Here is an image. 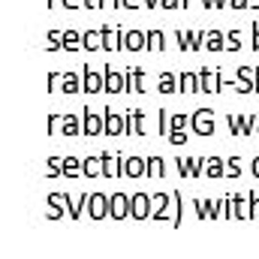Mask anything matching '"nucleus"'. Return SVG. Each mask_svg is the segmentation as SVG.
<instances>
[{
  "label": "nucleus",
  "instance_id": "nucleus-15",
  "mask_svg": "<svg viewBox=\"0 0 259 259\" xmlns=\"http://www.w3.org/2000/svg\"><path fill=\"white\" fill-rule=\"evenodd\" d=\"M127 172L133 175V172H142V163H133V160H127Z\"/></svg>",
  "mask_w": 259,
  "mask_h": 259
},
{
  "label": "nucleus",
  "instance_id": "nucleus-17",
  "mask_svg": "<svg viewBox=\"0 0 259 259\" xmlns=\"http://www.w3.org/2000/svg\"><path fill=\"white\" fill-rule=\"evenodd\" d=\"M163 42H160V33H151V49H160Z\"/></svg>",
  "mask_w": 259,
  "mask_h": 259
},
{
  "label": "nucleus",
  "instance_id": "nucleus-20",
  "mask_svg": "<svg viewBox=\"0 0 259 259\" xmlns=\"http://www.w3.org/2000/svg\"><path fill=\"white\" fill-rule=\"evenodd\" d=\"M124 3H127V6H136V3H139V0H124Z\"/></svg>",
  "mask_w": 259,
  "mask_h": 259
},
{
  "label": "nucleus",
  "instance_id": "nucleus-5",
  "mask_svg": "<svg viewBox=\"0 0 259 259\" xmlns=\"http://www.w3.org/2000/svg\"><path fill=\"white\" fill-rule=\"evenodd\" d=\"M172 84H175V78H172V75H163V78H160V91H163V94H172V91H175Z\"/></svg>",
  "mask_w": 259,
  "mask_h": 259
},
{
  "label": "nucleus",
  "instance_id": "nucleus-22",
  "mask_svg": "<svg viewBox=\"0 0 259 259\" xmlns=\"http://www.w3.org/2000/svg\"><path fill=\"white\" fill-rule=\"evenodd\" d=\"M253 172H256V175H259V163H256V169H253Z\"/></svg>",
  "mask_w": 259,
  "mask_h": 259
},
{
  "label": "nucleus",
  "instance_id": "nucleus-12",
  "mask_svg": "<svg viewBox=\"0 0 259 259\" xmlns=\"http://www.w3.org/2000/svg\"><path fill=\"white\" fill-rule=\"evenodd\" d=\"M127 46H130V49H142V36H139V33H130Z\"/></svg>",
  "mask_w": 259,
  "mask_h": 259
},
{
  "label": "nucleus",
  "instance_id": "nucleus-8",
  "mask_svg": "<svg viewBox=\"0 0 259 259\" xmlns=\"http://www.w3.org/2000/svg\"><path fill=\"white\" fill-rule=\"evenodd\" d=\"M75 84H78V81H75V75H66V78H64V91H66V94H72V91H78Z\"/></svg>",
  "mask_w": 259,
  "mask_h": 259
},
{
  "label": "nucleus",
  "instance_id": "nucleus-16",
  "mask_svg": "<svg viewBox=\"0 0 259 259\" xmlns=\"http://www.w3.org/2000/svg\"><path fill=\"white\" fill-rule=\"evenodd\" d=\"M78 42H75V33H66V49H75Z\"/></svg>",
  "mask_w": 259,
  "mask_h": 259
},
{
  "label": "nucleus",
  "instance_id": "nucleus-11",
  "mask_svg": "<svg viewBox=\"0 0 259 259\" xmlns=\"http://www.w3.org/2000/svg\"><path fill=\"white\" fill-rule=\"evenodd\" d=\"M64 130L69 133V136H75V130H78V121H75V118H66V121H64Z\"/></svg>",
  "mask_w": 259,
  "mask_h": 259
},
{
  "label": "nucleus",
  "instance_id": "nucleus-4",
  "mask_svg": "<svg viewBox=\"0 0 259 259\" xmlns=\"http://www.w3.org/2000/svg\"><path fill=\"white\" fill-rule=\"evenodd\" d=\"M106 88H109V91H124V88H121V75L106 72Z\"/></svg>",
  "mask_w": 259,
  "mask_h": 259
},
{
  "label": "nucleus",
  "instance_id": "nucleus-13",
  "mask_svg": "<svg viewBox=\"0 0 259 259\" xmlns=\"http://www.w3.org/2000/svg\"><path fill=\"white\" fill-rule=\"evenodd\" d=\"M223 172V166L217 163V160H211V166H208V175H220Z\"/></svg>",
  "mask_w": 259,
  "mask_h": 259
},
{
  "label": "nucleus",
  "instance_id": "nucleus-9",
  "mask_svg": "<svg viewBox=\"0 0 259 259\" xmlns=\"http://www.w3.org/2000/svg\"><path fill=\"white\" fill-rule=\"evenodd\" d=\"M106 130H112V133H118V130H121V121H118L115 115H109V118H106Z\"/></svg>",
  "mask_w": 259,
  "mask_h": 259
},
{
  "label": "nucleus",
  "instance_id": "nucleus-6",
  "mask_svg": "<svg viewBox=\"0 0 259 259\" xmlns=\"http://www.w3.org/2000/svg\"><path fill=\"white\" fill-rule=\"evenodd\" d=\"M84 78H88V91H100V88H103V84H100V78H97L94 72H88Z\"/></svg>",
  "mask_w": 259,
  "mask_h": 259
},
{
  "label": "nucleus",
  "instance_id": "nucleus-10",
  "mask_svg": "<svg viewBox=\"0 0 259 259\" xmlns=\"http://www.w3.org/2000/svg\"><path fill=\"white\" fill-rule=\"evenodd\" d=\"M208 49H214V52H217V49H223V42H220V33H211V36H208Z\"/></svg>",
  "mask_w": 259,
  "mask_h": 259
},
{
  "label": "nucleus",
  "instance_id": "nucleus-19",
  "mask_svg": "<svg viewBox=\"0 0 259 259\" xmlns=\"http://www.w3.org/2000/svg\"><path fill=\"white\" fill-rule=\"evenodd\" d=\"M244 3H247V0H232V6H244Z\"/></svg>",
  "mask_w": 259,
  "mask_h": 259
},
{
  "label": "nucleus",
  "instance_id": "nucleus-14",
  "mask_svg": "<svg viewBox=\"0 0 259 259\" xmlns=\"http://www.w3.org/2000/svg\"><path fill=\"white\" fill-rule=\"evenodd\" d=\"M181 81H184V84H187V88H184V91H196L193 84H196V78L193 75H181Z\"/></svg>",
  "mask_w": 259,
  "mask_h": 259
},
{
  "label": "nucleus",
  "instance_id": "nucleus-18",
  "mask_svg": "<svg viewBox=\"0 0 259 259\" xmlns=\"http://www.w3.org/2000/svg\"><path fill=\"white\" fill-rule=\"evenodd\" d=\"M88 130H100V121L97 118H88Z\"/></svg>",
  "mask_w": 259,
  "mask_h": 259
},
{
  "label": "nucleus",
  "instance_id": "nucleus-7",
  "mask_svg": "<svg viewBox=\"0 0 259 259\" xmlns=\"http://www.w3.org/2000/svg\"><path fill=\"white\" fill-rule=\"evenodd\" d=\"M133 205H136V217H145V196H136Z\"/></svg>",
  "mask_w": 259,
  "mask_h": 259
},
{
  "label": "nucleus",
  "instance_id": "nucleus-2",
  "mask_svg": "<svg viewBox=\"0 0 259 259\" xmlns=\"http://www.w3.org/2000/svg\"><path fill=\"white\" fill-rule=\"evenodd\" d=\"M91 205H94V208H91V214H94V217H103V214H106V208H103V205H106V199H103V196H94V199H91Z\"/></svg>",
  "mask_w": 259,
  "mask_h": 259
},
{
  "label": "nucleus",
  "instance_id": "nucleus-3",
  "mask_svg": "<svg viewBox=\"0 0 259 259\" xmlns=\"http://www.w3.org/2000/svg\"><path fill=\"white\" fill-rule=\"evenodd\" d=\"M112 205H115V208H112V214H115V217H124V214H127V208H124V205H127V199H124V196H115V199H112Z\"/></svg>",
  "mask_w": 259,
  "mask_h": 259
},
{
  "label": "nucleus",
  "instance_id": "nucleus-21",
  "mask_svg": "<svg viewBox=\"0 0 259 259\" xmlns=\"http://www.w3.org/2000/svg\"><path fill=\"white\" fill-rule=\"evenodd\" d=\"M256 49H259V27H256Z\"/></svg>",
  "mask_w": 259,
  "mask_h": 259
},
{
  "label": "nucleus",
  "instance_id": "nucleus-1",
  "mask_svg": "<svg viewBox=\"0 0 259 259\" xmlns=\"http://www.w3.org/2000/svg\"><path fill=\"white\" fill-rule=\"evenodd\" d=\"M193 127H196V133H214V124H211V118H208V109H202L199 115L193 118Z\"/></svg>",
  "mask_w": 259,
  "mask_h": 259
}]
</instances>
